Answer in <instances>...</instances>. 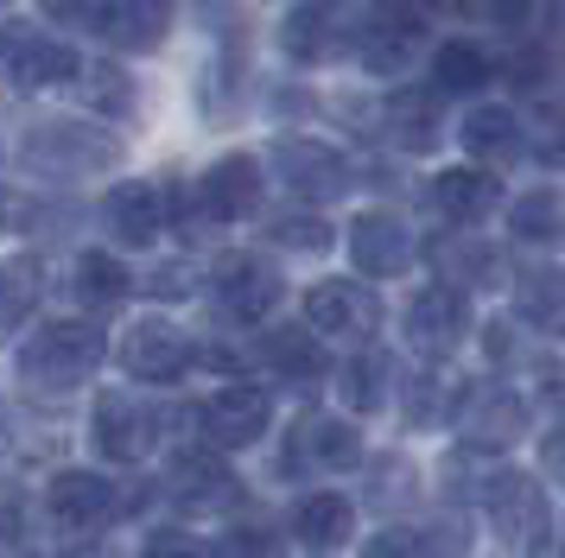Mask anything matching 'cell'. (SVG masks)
<instances>
[{
    "label": "cell",
    "instance_id": "cell-1",
    "mask_svg": "<svg viewBox=\"0 0 565 558\" xmlns=\"http://www.w3.org/2000/svg\"><path fill=\"white\" fill-rule=\"evenodd\" d=\"M89 20H103L121 45H153L166 32V0H89Z\"/></svg>",
    "mask_w": 565,
    "mask_h": 558
},
{
    "label": "cell",
    "instance_id": "cell-2",
    "mask_svg": "<svg viewBox=\"0 0 565 558\" xmlns=\"http://www.w3.org/2000/svg\"><path fill=\"white\" fill-rule=\"evenodd\" d=\"M7 64L26 76V83H45V76H64V71H71V51L45 45L39 32H7Z\"/></svg>",
    "mask_w": 565,
    "mask_h": 558
},
{
    "label": "cell",
    "instance_id": "cell-3",
    "mask_svg": "<svg viewBox=\"0 0 565 558\" xmlns=\"http://www.w3.org/2000/svg\"><path fill=\"white\" fill-rule=\"evenodd\" d=\"M311 318H318L324 330H350V324H369L375 304L362 311V299L350 292V286H324V292H311Z\"/></svg>",
    "mask_w": 565,
    "mask_h": 558
},
{
    "label": "cell",
    "instance_id": "cell-4",
    "mask_svg": "<svg viewBox=\"0 0 565 558\" xmlns=\"http://www.w3.org/2000/svg\"><path fill=\"white\" fill-rule=\"evenodd\" d=\"M128 362L140 368V375H172L184 362V350H179V336L172 330H140L134 336V350H128Z\"/></svg>",
    "mask_w": 565,
    "mask_h": 558
},
{
    "label": "cell",
    "instance_id": "cell-5",
    "mask_svg": "<svg viewBox=\"0 0 565 558\" xmlns=\"http://www.w3.org/2000/svg\"><path fill=\"white\" fill-rule=\"evenodd\" d=\"M375 254V267H401L407 260V248H401V228L387 223V216H375V223H362V260Z\"/></svg>",
    "mask_w": 565,
    "mask_h": 558
},
{
    "label": "cell",
    "instance_id": "cell-6",
    "mask_svg": "<svg viewBox=\"0 0 565 558\" xmlns=\"http://www.w3.org/2000/svg\"><path fill=\"white\" fill-rule=\"evenodd\" d=\"M438 191H445V203H451V210H470V216H477V210H483L489 203V178H470V172H451L445 178V184H438Z\"/></svg>",
    "mask_w": 565,
    "mask_h": 558
},
{
    "label": "cell",
    "instance_id": "cell-7",
    "mask_svg": "<svg viewBox=\"0 0 565 558\" xmlns=\"http://www.w3.org/2000/svg\"><path fill=\"white\" fill-rule=\"evenodd\" d=\"M210 184H223V197H210V203L242 210V203H248V184H255V165H248V159H235V165H223V178H210Z\"/></svg>",
    "mask_w": 565,
    "mask_h": 558
},
{
    "label": "cell",
    "instance_id": "cell-8",
    "mask_svg": "<svg viewBox=\"0 0 565 558\" xmlns=\"http://www.w3.org/2000/svg\"><path fill=\"white\" fill-rule=\"evenodd\" d=\"M438 76H445L451 89H458V83H477V76H483V57H477V51H463V45H451V51H445V64H438Z\"/></svg>",
    "mask_w": 565,
    "mask_h": 558
}]
</instances>
